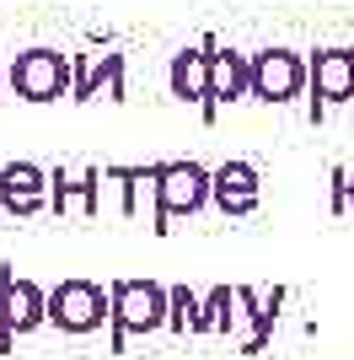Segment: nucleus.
I'll list each match as a JSON object with an SVG mask.
<instances>
[{"label":"nucleus","mask_w":354,"mask_h":360,"mask_svg":"<svg viewBox=\"0 0 354 360\" xmlns=\"http://www.w3.org/2000/svg\"><path fill=\"white\" fill-rule=\"evenodd\" d=\"M107 323H113V355H124L129 333L166 328V285L162 280H113L107 285Z\"/></svg>","instance_id":"nucleus-1"},{"label":"nucleus","mask_w":354,"mask_h":360,"mask_svg":"<svg viewBox=\"0 0 354 360\" xmlns=\"http://www.w3.org/2000/svg\"><path fill=\"white\" fill-rule=\"evenodd\" d=\"M209 205V167L199 162H162L156 172V210H150V231H172L177 215H193Z\"/></svg>","instance_id":"nucleus-2"},{"label":"nucleus","mask_w":354,"mask_h":360,"mask_svg":"<svg viewBox=\"0 0 354 360\" xmlns=\"http://www.w3.org/2000/svg\"><path fill=\"white\" fill-rule=\"evenodd\" d=\"M44 323L65 333H91L107 323V285L97 280H59L54 290H44Z\"/></svg>","instance_id":"nucleus-3"},{"label":"nucleus","mask_w":354,"mask_h":360,"mask_svg":"<svg viewBox=\"0 0 354 360\" xmlns=\"http://www.w3.org/2000/svg\"><path fill=\"white\" fill-rule=\"evenodd\" d=\"M6 81L22 103H54V97H70V60L59 49H27L6 65Z\"/></svg>","instance_id":"nucleus-4"},{"label":"nucleus","mask_w":354,"mask_h":360,"mask_svg":"<svg viewBox=\"0 0 354 360\" xmlns=\"http://www.w3.org/2000/svg\"><path fill=\"white\" fill-rule=\"evenodd\" d=\"M306 91V60L290 49H263L247 54V97L258 103H290Z\"/></svg>","instance_id":"nucleus-5"},{"label":"nucleus","mask_w":354,"mask_h":360,"mask_svg":"<svg viewBox=\"0 0 354 360\" xmlns=\"http://www.w3.org/2000/svg\"><path fill=\"white\" fill-rule=\"evenodd\" d=\"M306 86H311V119H322L333 103L354 97V49H317L306 60Z\"/></svg>","instance_id":"nucleus-6"},{"label":"nucleus","mask_w":354,"mask_h":360,"mask_svg":"<svg viewBox=\"0 0 354 360\" xmlns=\"http://www.w3.org/2000/svg\"><path fill=\"white\" fill-rule=\"evenodd\" d=\"M48 172V210L65 215H86V221H97L103 215V167H81V172H70V167H44Z\"/></svg>","instance_id":"nucleus-7"},{"label":"nucleus","mask_w":354,"mask_h":360,"mask_svg":"<svg viewBox=\"0 0 354 360\" xmlns=\"http://www.w3.org/2000/svg\"><path fill=\"white\" fill-rule=\"evenodd\" d=\"M48 205V172L38 162H0V221L38 215Z\"/></svg>","instance_id":"nucleus-8"},{"label":"nucleus","mask_w":354,"mask_h":360,"mask_svg":"<svg viewBox=\"0 0 354 360\" xmlns=\"http://www.w3.org/2000/svg\"><path fill=\"white\" fill-rule=\"evenodd\" d=\"M209 205L221 215H252L258 210V167L252 162H221L209 172Z\"/></svg>","instance_id":"nucleus-9"},{"label":"nucleus","mask_w":354,"mask_h":360,"mask_svg":"<svg viewBox=\"0 0 354 360\" xmlns=\"http://www.w3.org/2000/svg\"><path fill=\"white\" fill-rule=\"evenodd\" d=\"M107 86V97L113 103H124V54H75L70 65V97L75 103H91L97 91Z\"/></svg>","instance_id":"nucleus-10"},{"label":"nucleus","mask_w":354,"mask_h":360,"mask_svg":"<svg viewBox=\"0 0 354 360\" xmlns=\"http://www.w3.org/2000/svg\"><path fill=\"white\" fill-rule=\"evenodd\" d=\"M166 81H172V97L193 103L204 113V124H215V103H209V54L199 44L193 49H177L172 65H166Z\"/></svg>","instance_id":"nucleus-11"},{"label":"nucleus","mask_w":354,"mask_h":360,"mask_svg":"<svg viewBox=\"0 0 354 360\" xmlns=\"http://www.w3.org/2000/svg\"><path fill=\"white\" fill-rule=\"evenodd\" d=\"M199 49L209 54V103H215V113H221L225 103H236V97H247V54L225 49L215 32L199 38Z\"/></svg>","instance_id":"nucleus-12"},{"label":"nucleus","mask_w":354,"mask_h":360,"mask_svg":"<svg viewBox=\"0 0 354 360\" xmlns=\"http://www.w3.org/2000/svg\"><path fill=\"white\" fill-rule=\"evenodd\" d=\"M32 328H44V285L11 274V285H6V339L32 333Z\"/></svg>","instance_id":"nucleus-13"},{"label":"nucleus","mask_w":354,"mask_h":360,"mask_svg":"<svg viewBox=\"0 0 354 360\" xmlns=\"http://www.w3.org/2000/svg\"><path fill=\"white\" fill-rule=\"evenodd\" d=\"M166 328H177V333H204L199 296H193L188 285H166Z\"/></svg>","instance_id":"nucleus-14"},{"label":"nucleus","mask_w":354,"mask_h":360,"mask_svg":"<svg viewBox=\"0 0 354 360\" xmlns=\"http://www.w3.org/2000/svg\"><path fill=\"white\" fill-rule=\"evenodd\" d=\"M225 307H231V285H215L209 296H199V317H204V333H225Z\"/></svg>","instance_id":"nucleus-15"},{"label":"nucleus","mask_w":354,"mask_h":360,"mask_svg":"<svg viewBox=\"0 0 354 360\" xmlns=\"http://www.w3.org/2000/svg\"><path fill=\"white\" fill-rule=\"evenodd\" d=\"M11 264H0V355H11V339H6V285H11Z\"/></svg>","instance_id":"nucleus-16"},{"label":"nucleus","mask_w":354,"mask_h":360,"mask_svg":"<svg viewBox=\"0 0 354 360\" xmlns=\"http://www.w3.org/2000/svg\"><path fill=\"white\" fill-rule=\"evenodd\" d=\"M327 178H333V215H349V210H343V167H333Z\"/></svg>","instance_id":"nucleus-17"},{"label":"nucleus","mask_w":354,"mask_h":360,"mask_svg":"<svg viewBox=\"0 0 354 360\" xmlns=\"http://www.w3.org/2000/svg\"><path fill=\"white\" fill-rule=\"evenodd\" d=\"M343 210H354V167H343Z\"/></svg>","instance_id":"nucleus-18"},{"label":"nucleus","mask_w":354,"mask_h":360,"mask_svg":"<svg viewBox=\"0 0 354 360\" xmlns=\"http://www.w3.org/2000/svg\"><path fill=\"white\" fill-rule=\"evenodd\" d=\"M0 97H6V60H0Z\"/></svg>","instance_id":"nucleus-19"}]
</instances>
